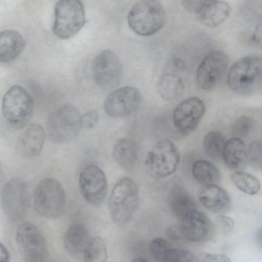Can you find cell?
I'll return each instance as SVG.
<instances>
[{"instance_id":"1","label":"cell","mask_w":262,"mask_h":262,"mask_svg":"<svg viewBox=\"0 0 262 262\" xmlns=\"http://www.w3.org/2000/svg\"><path fill=\"white\" fill-rule=\"evenodd\" d=\"M230 88L239 94L248 95L262 89V58L245 56L235 62L228 74Z\"/></svg>"},{"instance_id":"2","label":"cell","mask_w":262,"mask_h":262,"mask_svg":"<svg viewBox=\"0 0 262 262\" xmlns=\"http://www.w3.org/2000/svg\"><path fill=\"white\" fill-rule=\"evenodd\" d=\"M139 190L136 182L128 177L119 179L114 185L109 199L112 220L118 225L127 224L139 205Z\"/></svg>"},{"instance_id":"3","label":"cell","mask_w":262,"mask_h":262,"mask_svg":"<svg viewBox=\"0 0 262 262\" xmlns=\"http://www.w3.org/2000/svg\"><path fill=\"white\" fill-rule=\"evenodd\" d=\"M165 17V10L158 0H139L129 10L127 21L135 33L147 36L162 28Z\"/></svg>"},{"instance_id":"4","label":"cell","mask_w":262,"mask_h":262,"mask_svg":"<svg viewBox=\"0 0 262 262\" xmlns=\"http://www.w3.org/2000/svg\"><path fill=\"white\" fill-rule=\"evenodd\" d=\"M36 211L41 216L49 219L60 217L66 207V195L59 182L53 178H45L36 186L33 195Z\"/></svg>"},{"instance_id":"5","label":"cell","mask_w":262,"mask_h":262,"mask_svg":"<svg viewBox=\"0 0 262 262\" xmlns=\"http://www.w3.org/2000/svg\"><path fill=\"white\" fill-rule=\"evenodd\" d=\"M82 125V116L73 105L66 104L54 111L47 122L48 136L53 142L65 143L78 135Z\"/></svg>"},{"instance_id":"6","label":"cell","mask_w":262,"mask_h":262,"mask_svg":"<svg viewBox=\"0 0 262 262\" xmlns=\"http://www.w3.org/2000/svg\"><path fill=\"white\" fill-rule=\"evenodd\" d=\"M180 155L175 145L168 140L157 142L148 152L144 168L150 177L155 179L166 178L177 169Z\"/></svg>"},{"instance_id":"7","label":"cell","mask_w":262,"mask_h":262,"mask_svg":"<svg viewBox=\"0 0 262 262\" xmlns=\"http://www.w3.org/2000/svg\"><path fill=\"white\" fill-rule=\"evenodd\" d=\"M33 110L32 98L22 86L13 85L4 95L3 114L12 127L20 128L25 126L31 119Z\"/></svg>"},{"instance_id":"8","label":"cell","mask_w":262,"mask_h":262,"mask_svg":"<svg viewBox=\"0 0 262 262\" xmlns=\"http://www.w3.org/2000/svg\"><path fill=\"white\" fill-rule=\"evenodd\" d=\"M54 12L53 32L61 39L73 37L85 24V12L80 0H59Z\"/></svg>"},{"instance_id":"9","label":"cell","mask_w":262,"mask_h":262,"mask_svg":"<svg viewBox=\"0 0 262 262\" xmlns=\"http://www.w3.org/2000/svg\"><path fill=\"white\" fill-rule=\"evenodd\" d=\"M15 241L25 261H45L48 257L46 241L38 227L31 222L22 223L16 231Z\"/></svg>"},{"instance_id":"10","label":"cell","mask_w":262,"mask_h":262,"mask_svg":"<svg viewBox=\"0 0 262 262\" xmlns=\"http://www.w3.org/2000/svg\"><path fill=\"white\" fill-rule=\"evenodd\" d=\"M188 71L185 62L178 57L169 59L162 70L157 83V92L165 100H171L180 96L185 87Z\"/></svg>"},{"instance_id":"11","label":"cell","mask_w":262,"mask_h":262,"mask_svg":"<svg viewBox=\"0 0 262 262\" xmlns=\"http://www.w3.org/2000/svg\"><path fill=\"white\" fill-rule=\"evenodd\" d=\"M1 201L4 211L10 220H23L27 213L29 205L27 185L19 179L9 180L2 189Z\"/></svg>"},{"instance_id":"12","label":"cell","mask_w":262,"mask_h":262,"mask_svg":"<svg viewBox=\"0 0 262 262\" xmlns=\"http://www.w3.org/2000/svg\"><path fill=\"white\" fill-rule=\"evenodd\" d=\"M92 69L95 81L104 90L113 89L121 81L122 66L117 55L111 51L99 53L93 62Z\"/></svg>"},{"instance_id":"13","label":"cell","mask_w":262,"mask_h":262,"mask_svg":"<svg viewBox=\"0 0 262 262\" xmlns=\"http://www.w3.org/2000/svg\"><path fill=\"white\" fill-rule=\"evenodd\" d=\"M79 187L84 199L94 207L100 206L105 199L107 182L104 172L97 165L84 167L79 177Z\"/></svg>"},{"instance_id":"14","label":"cell","mask_w":262,"mask_h":262,"mask_svg":"<svg viewBox=\"0 0 262 262\" xmlns=\"http://www.w3.org/2000/svg\"><path fill=\"white\" fill-rule=\"evenodd\" d=\"M229 63L226 54L214 51L208 54L198 67L196 80L199 87L210 90L216 86L225 74Z\"/></svg>"},{"instance_id":"15","label":"cell","mask_w":262,"mask_h":262,"mask_svg":"<svg viewBox=\"0 0 262 262\" xmlns=\"http://www.w3.org/2000/svg\"><path fill=\"white\" fill-rule=\"evenodd\" d=\"M141 100V94L138 89L131 86H123L114 90L107 96L104 107L110 117L121 118L135 111Z\"/></svg>"},{"instance_id":"16","label":"cell","mask_w":262,"mask_h":262,"mask_svg":"<svg viewBox=\"0 0 262 262\" xmlns=\"http://www.w3.org/2000/svg\"><path fill=\"white\" fill-rule=\"evenodd\" d=\"M205 110L204 103L197 97L183 100L173 112V122L176 128L182 135L191 133L199 125Z\"/></svg>"},{"instance_id":"17","label":"cell","mask_w":262,"mask_h":262,"mask_svg":"<svg viewBox=\"0 0 262 262\" xmlns=\"http://www.w3.org/2000/svg\"><path fill=\"white\" fill-rule=\"evenodd\" d=\"M179 225L185 240L204 242L210 239L214 233V226L210 220L197 210L187 213Z\"/></svg>"},{"instance_id":"18","label":"cell","mask_w":262,"mask_h":262,"mask_svg":"<svg viewBox=\"0 0 262 262\" xmlns=\"http://www.w3.org/2000/svg\"><path fill=\"white\" fill-rule=\"evenodd\" d=\"M92 239L87 228L81 223H75L69 226L64 233V246L73 258L83 260L85 252Z\"/></svg>"},{"instance_id":"19","label":"cell","mask_w":262,"mask_h":262,"mask_svg":"<svg viewBox=\"0 0 262 262\" xmlns=\"http://www.w3.org/2000/svg\"><path fill=\"white\" fill-rule=\"evenodd\" d=\"M198 199L202 205L208 210L216 213L228 211L231 206L228 193L216 185H203L198 192Z\"/></svg>"},{"instance_id":"20","label":"cell","mask_w":262,"mask_h":262,"mask_svg":"<svg viewBox=\"0 0 262 262\" xmlns=\"http://www.w3.org/2000/svg\"><path fill=\"white\" fill-rule=\"evenodd\" d=\"M43 128L38 124L29 126L17 140L16 149L17 153L25 158H32L38 156L45 141Z\"/></svg>"},{"instance_id":"21","label":"cell","mask_w":262,"mask_h":262,"mask_svg":"<svg viewBox=\"0 0 262 262\" xmlns=\"http://www.w3.org/2000/svg\"><path fill=\"white\" fill-rule=\"evenodd\" d=\"M149 248L154 258L160 261L187 262L197 261V257L189 251L174 247L166 239L157 237L153 239Z\"/></svg>"},{"instance_id":"22","label":"cell","mask_w":262,"mask_h":262,"mask_svg":"<svg viewBox=\"0 0 262 262\" xmlns=\"http://www.w3.org/2000/svg\"><path fill=\"white\" fill-rule=\"evenodd\" d=\"M231 7L221 0H210L196 13L198 20L208 27L214 28L224 23L229 17Z\"/></svg>"},{"instance_id":"23","label":"cell","mask_w":262,"mask_h":262,"mask_svg":"<svg viewBox=\"0 0 262 262\" xmlns=\"http://www.w3.org/2000/svg\"><path fill=\"white\" fill-rule=\"evenodd\" d=\"M112 156L115 162L122 168L130 171L135 166L138 157V147L132 139H120L115 144Z\"/></svg>"},{"instance_id":"24","label":"cell","mask_w":262,"mask_h":262,"mask_svg":"<svg viewBox=\"0 0 262 262\" xmlns=\"http://www.w3.org/2000/svg\"><path fill=\"white\" fill-rule=\"evenodd\" d=\"M25 41L18 32L5 30L0 33V60L7 63L15 59L23 51Z\"/></svg>"},{"instance_id":"25","label":"cell","mask_w":262,"mask_h":262,"mask_svg":"<svg viewBox=\"0 0 262 262\" xmlns=\"http://www.w3.org/2000/svg\"><path fill=\"white\" fill-rule=\"evenodd\" d=\"M223 159L230 169L235 171L244 169L248 160L247 151L244 142L235 137L226 141Z\"/></svg>"},{"instance_id":"26","label":"cell","mask_w":262,"mask_h":262,"mask_svg":"<svg viewBox=\"0 0 262 262\" xmlns=\"http://www.w3.org/2000/svg\"><path fill=\"white\" fill-rule=\"evenodd\" d=\"M169 206L172 213L181 219L188 212L196 210V204L193 198L185 190L179 187L171 191Z\"/></svg>"},{"instance_id":"27","label":"cell","mask_w":262,"mask_h":262,"mask_svg":"<svg viewBox=\"0 0 262 262\" xmlns=\"http://www.w3.org/2000/svg\"><path fill=\"white\" fill-rule=\"evenodd\" d=\"M191 172L195 180L203 185L216 184L221 177L216 166L204 160L196 161L192 165Z\"/></svg>"},{"instance_id":"28","label":"cell","mask_w":262,"mask_h":262,"mask_svg":"<svg viewBox=\"0 0 262 262\" xmlns=\"http://www.w3.org/2000/svg\"><path fill=\"white\" fill-rule=\"evenodd\" d=\"M226 142L225 138L222 133L217 131L210 132L204 138L203 150L210 159L219 161L223 159Z\"/></svg>"},{"instance_id":"29","label":"cell","mask_w":262,"mask_h":262,"mask_svg":"<svg viewBox=\"0 0 262 262\" xmlns=\"http://www.w3.org/2000/svg\"><path fill=\"white\" fill-rule=\"evenodd\" d=\"M231 178L233 183L239 190L248 194H255L260 189L259 180L251 174L236 171L232 174Z\"/></svg>"},{"instance_id":"30","label":"cell","mask_w":262,"mask_h":262,"mask_svg":"<svg viewBox=\"0 0 262 262\" xmlns=\"http://www.w3.org/2000/svg\"><path fill=\"white\" fill-rule=\"evenodd\" d=\"M107 258L105 245L99 237H92L83 257V261L88 262H103Z\"/></svg>"},{"instance_id":"31","label":"cell","mask_w":262,"mask_h":262,"mask_svg":"<svg viewBox=\"0 0 262 262\" xmlns=\"http://www.w3.org/2000/svg\"><path fill=\"white\" fill-rule=\"evenodd\" d=\"M242 9L248 20L262 23V0H245Z\"/></svg>"},{"instance_id":"32","label":"cell","mask_w":262,"mask_h":262,"mask_svg":"<svg viewBox=\"0 0 262 262\" xmlns=\"http://www.w3.org/2000/svg\"><path fill=\"white\" fill-rule=\"evenodd\" d=\"M252 125L253 121L250 117H239L234 123L232 129L233 137L239 139L246 137L250 132Z\"/></svg>"},{"instance_id":"33","label":"cell","mask_w":262,"mask_h":262,"mask_svg":"<svg viewBox=\"0 0 262 262\" xmlns=\"http://www.w3.org/2000/svg\"><path fill=\"white\" fill-rule=\"evenodd\" d=\"M247 159L253 168L261 167L262 163V142L254 141L250 143L247 151Z\"/></svg>"},{"instance_id":"34","label":"cell","mask_w":262,"mask_h":262,"mask_svg":"<svg viewBox=\"0 0 262 262\" xmlns=\"http://www.w3.org/2000/svg\"><path fill=\"white\" fill-rule=\"evenodd\" d=\"M216 221L219 229L224 234H229L232 232L234 229V222L228 216L220 215L216 217Z\"/></svg>"},{"instance_id":"35","label":"cell","mask_w":262,"mask_h":262,"mask_svg":"<svg viewBox=\"0 0 262 262\" xmlns=\"http://www.w3.org/2000/svg\"><path fill=\"white\" fill-rule=\"evenodd\" d=\"M98 115L95 111H90L82 116V127L90 129L93 128L97 123Z\"/></svg>"},{"instance_id":"36","label":"cell","mask_w":262,"mask_h":262,"mask_svg":"<svg viewBox=\"0 0 262 262\" xmlns=\"http://www.w3.org/2000/svg\"><path fill=\"white\" fill-rule=\"evenodd\" d=\"M210 0H182V3L187 11L196 14Z\"/></svg>"},{"instance_id":"37","label":"cell","mask_w":262,"mask_h":262,"mask_svg":"<svg viewBox=\"0 0 262 262\" xmlns=\"http://www.w3.org/2000/svg\"><path fill=\"white\" fill-rule=\"evenodd\" d=\"M197 257V261L228 262L230 259L225 255H217L208 253H202Z\"/></svg>"},{"instance_id":"38","label":"cell","mask_w":262,"mask_h":262,"mask_svg":"<svg viewBox=\"0 0 262 262\" xmlns=\"http://www.w3.org/2000/svg\"><path fill=\"white\" fill-rule=\"evenodd\" d=\"M166 234L169 238L173 241L185 240L182 234L179 225L169 227L166 230Z\"/></svg>"},{"instance_id":"39","label":"cell","mask_w":262,"mask_h":262,"mask_svg":"<svg viewBox=\"0 0 262 262\" xmlns=\"http://www.w3.org/2000/svg\"><path fill=\"white\" fill-rule=\"evenodd\" d=\"M251 40L254 45L262 49V23L255 28L251 36Z\"/></svg>"},{"instance_id":"40","label":"cell","mask_w":262,"mask_h":262,"mask_svg":"<svg viewBox=\"0 0 262 262\" xmlns=\"http://www.w3.org/2000/svg\"><path fill=\"white\" fill-rule=\"evenodd\" d=\"M1 261L7 262L9 261L10 254L6 247L1 244Z\"/></svg>"},{"instance_id":"41","label":"cell","mask_w":262,"mask_h":262,"mask_svg":"<svg viewBox=\"0 0 262 262\" xmlns=\"http://www.w3.org/2000/svg\"><path fill=\"white\" fill-rule=\"evenodd\" d=\"M256 239L258 245L262 249V227L258 230L256 233Z\"/></svg>"},{"instance_id":"42","label":"cell","mask_w":262,"mask_h":262,"mask_svg":"<svg viewBox=\"0 0 262 262\" xmlns=\"http://www.w3.org/2000/svg\"><path fill=\"white\" fill-rule=\"evenodd\" d=\"M134 261H147V259H144V258H136L134 260H133Z\"/></svg>"},{"instance_id":"43","label":"cell","mask_w":262,"mask_h":262,"mask_svg":"<svg viewBox=\"0 0 262 262\" xmlns=\"http://www.w3.org/2000/svg\"><path fill=\"white\" fill-rule=\"evenodd\" d=\"M261 169H262V163H261Z\"/></svg>"}]
</instances>
